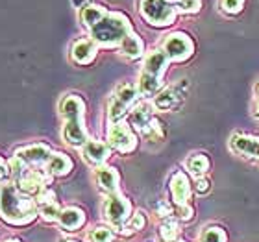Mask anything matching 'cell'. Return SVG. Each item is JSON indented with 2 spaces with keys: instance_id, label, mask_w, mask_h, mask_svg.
I'll list each match as a JSON object with an SVG mask.
<instances>
[{
  "instance_id": "1",
  "label": "cell",
  "mask_w": 259,
  "mask_h": 242,
  "mask_svg": "<svg viewBox=\"0 0 259 242\" xmlns=\"http://www.w3.org/2000/svg\"><path fill=\"white\" fill-rule=\"evenodd\" d=\"M39 216V204L33 196L19 190L13 181L0 185V220L10 226H30Z\"/></svg>"
},
{
  "instance_id": "2",
  "label": "cell",
  "mask_w": 259,
  "mask_h": 242,
  "mask_svg": "<svg viewBox=\"0 0 259 242\" xmlns=\"http://www.w3.org/2000/svg\"><path fill=\"white\" fill-rule=\"evenodd\" d=\"M60 115L65 119L63 140L72 148H81L89 140V131L85 128V102L78 94H65L60 100Z\"/></svg>"
},
{
  "instance_id": "3",
  "label": "cell",
  "mask_w": 259,
  "mask_h": 242,
  "mask_svg": "<svg viewBox=\"0 0 259 242\" xmlns=\"http://www.w3.org/2000/svg\"><path fill=\"white\" fill-rule=\"evenodd\" d=\"M89 32H91V39L98 46L113 49V46H120L126 35L130 32H134V28H132V22L124 13L108 11V15L104 17L97 26H93Z\"/></svg>"
},
{
  "instance_id": "4",
  "label": "cell",
  "mask_w": 259,
  "mask_h": 242,
  "mask_svg": "<svg viewBox=\"0 0 259 242\" xmlns=\"http://www.w3.org/2000/svg\"><path fill=\"white\" fill-rule=\"evenodd\" d=\"M139 15L148 26L167 28L176 22L178 10L170 0H139Z\"/></svg>"
},
{
  "instance_id": "5",
  "label": "cell",
  "mask_w": 259,
  "mask_h": 242,
  "mask_svg": "<svg viewBox=\"0 0 259 242\" xmlns=\"http://www.w3.org/2000/svg\"><path fill=\"white\" fill-rule=\"evenodd\" d=\"M137 98H139V91H137V85H134V83H120V85L115 87L113 94L109 96L108 102L109 122H120L130 109L135 106Z\"/></svg>"
},
{
  "instance_id": "6",
  "label": "cell",
  "mask_w": 259,
  "mask_h": 242,
  "mask_svg": "<svg viewBox=\"0 0 259 242\" xmlns=\"http://www.w3.org/2000/svg\"><path fill=\"white\" fill-rule=\"evenodd\" d=\"M163 52L174 63H184L191 60L194 54V41L185 32H172L165 35L161 43Z\"/></svg>"
},
{
  "instance_id": "7",
  "label": "cell",
  "mask_w": 259,
  "mask_h": 242,
  "mask_svg": "<svg viewBox=\"0 0 259 242\" xmlns=\"http://www.w3.org/2000/svg\"><path fill=\"white\" fill-rule=\"evenodd\" d=\"M102 213L104 218L111 224V227L117 229V227L124 226L128 218L132 216V202L120 192L108 194L106 200H104Z\"/></svg>"
},
{
  "instance_id": "8",
  "label": "cell",
  "mask_w": 259,
  "mask_h": 242,
  "mask_svg": "<svg viewBox=\"0 0 259 242\" xmlns=\"http://www.w3.org/2000/svg\"><path fill=\"white\" fill-rule=\"evenodd\" d=\"M108 144L120 154H132L137 148V135L128 122H113L108 129Z\"/></svg>"
},
{
  "instance_id": "9",
  "label": "cell",
  "mask_w": 259,
  "mask_h": 242,
  "mask_svg": "<svg viewBox=\"0 0 259 242\" xmlns=\"http://www.w3.org/2000/svg\"><path fill=\"white\" fill-rule=\"evenodd\" d=\"M15 185L19 187V190H22L28 196L37 198L39 194L47 190L50 185V176L47 174V170H35V168H28L26 172L21 174L15 179Z\"/></svg>"
},
{
  "instance_id": "10",
  "label": "cell",
  "mask_w": 259,
  "mask_h": 242,
  "mask_svg": "<svg viewBox=\"0 0 259 242\" xmlns=\"http://www.w3.org/2000/svg\"><path fill=\"white\" fill-rule=\"evenodd\" d=\"M187 87H189L187 80H180L174 85L161 89L154 96V102H152L154 108L159 109V111H170V109L178 108L182 100L185 98V94H187Z\"/></svg>"
},
{
  "instance_id": "11",
  "label": "cell",
  "mask_w": 259,
  "mask_h": 242,
  "mask_svg": "<svg viewBox=\"0 0 259 242\" xmlns=\"http://www.w3.org/2000/svg\"><path fill=\"white\" fill-rule=\"evenodd\" d=\"M13 156L17 159H21L26 167H41V165L49 163L50 156H52V150L45 142H35V144H26L17 148Z\"/></svg>"
},
{
  "instance_id": "12",
  "label": "cell",
  "mask_w": 259,
  "mask_h": 242,
  "mask_svg": "<svg viewBox=\"0 0 259 242\" xmlns=\"http://www.w3.org/2000/svg\"><path fill=\"white\" fill-rule=\"evenodd\" d=\"M111 156V146L104 140H97V139H89L85 144L81 146V157L87 165L98 168L104 167L106 161Z\"/></svg>"
},
{
  "instance_id": "13",
  "label": "cell",
  "mask_w": 259,
  "mask_h": 242,
  "mask_svg": "<svg viewBox=\"0 0 259 242\" xmlns=\"http://www.w3.org/2000/svg\"><path fill=\"white\" fill-rule=\"evenodd\" d=\"M168 190H170V198H172V204L176 205V207H178V205L189 204L191 192H193L189 176H187L184 170H176V172L170 176Z\"/></svg>"
},
{
  "instance_id": "14",
  "label": "cell",
  "mask_w": 259,
  "mask_h": 242,
  "mask_svg": "<svg viewBox=\"0 0 259 242\" xmlns=\"http://www.w3.org/2000/svg\"><path fill=\"white\" fill-rule=\"evenodd\" d=\"M98 54V44L93 41L91 37L76 39L72 46H70V60L74 61L76 65H91L93 61L97 60Z\"/></svg>"
},
{
  "instance_id": "15",
  "label": "cell",
  "mask_w": 259,
  "mask_h": 242,
  "mask_svg": "<svg viewBox=\"0 0 259 242\" xmlns=\"http://www.w3.org/2000/svg\"><path fill=\"white\" fill-rule=\"evenodd\" d=\"M170 60L167 58V54L163 52V49H152L150 52L145 54V60H143V70L145 74H150L154 78H159L163 80V74L167 70Z\"/></svg>"
},
{
  "instance_id": "16",
  "label": "cell",
  "mask_w": 259,
  "mask_h": 242,
  "mask_svg": "<svg viewBox=\"0 0 259 242\" xmlns=\"http://www.w3.org/2000/svg\"><path fill=\"white\" fill-rule=\"evenodd\" d=\"M230 148L239 156L259 161V137H255V135L235 133L230 139Z\"/></svg>"
},
{
  "instance_id": "17",
  "label": "cell",
  "mask_w": 259,
  "mask_h": 242,
  "mask_svg": "<svg viewBox=\"0 0 259 242\" xmlns=\"http://www.w3.org/2000/svg\"><path fill=\"white\" fill-rule=\"evenodd\" d=\"M95 179H97V185L100 187V190H104L106 194L119 192L120 174L115 167H109V165L98 167L97 170H95Z\"/></svg>"
},
{
  "instance_id": "18",
  "label": "cell",
  "mask_w": 259,
  "mask_h": 242,
  "mask_svg": "<svg viewBox=\"0 0 259 242\" xmlns=\"http://www.w3.org/2000/svg\"><path fill=\"white\" fill-rule=\"evenodd\" d=\"M74 167V163L67 154L63 152H52L49 163L45 165V170L50 178H63V176H69L70 170Z\"/></svg>"
},
{
  "instance_id": "19",
  "label": "cell",
  "mask_w": 259,
  "mask_h": 242,
  "mask_svg": "<svg viewBox=\"0 0 259 242\" xmlns=\"http://www.w3.org/2000/svg\"><path fill=\"white\" fill-rule=\"evenodd\" d=\"M58 224L65 231H76L85 224V213H83V209L74 207V205L63 207L60 213V218H58Z\"/></svg>"
},
{
  "instance_id": "20",
  "label": "cell",
  "mask_w": 259,
  "mask_h": 242,
  "mask_svg": "<svg viewBox=\"0 0 259 242\" xmlns=\"http://www.w3.org/2000/svg\"><path fill=\"white\" fill-rule=\"evenodd\" d=\"M154 104L150 102H139L132 108V115H130V126L135 128L137 131H143V129L150 124V120L154 119Z\"/></svg>"
},
{
  "instance_id": "21",
  "label": "cell",
  "mask_w": 259,
  "mask_h": 242,
  "mask_svg": "<svg viewBox=\"0 0 259 242\" xmlns=\"http://www.w3.org/2000/svg\"><path fill=\"white\" fill-rule=\"evenodd\" d=\"M120 54L128 58V60H139L145 56V41L137 35L135 32H130L124 37V41L119 46Z\"/></svg>"
},
{
  "instance_id": "22",
  "label": "cell",
  "mask_w": 259,
  "mask_h": 242,
  "mask_svg": "<svg viewBox=\"0 0 259 242\" xmlns=\"http://www.w3.org/2000/svg\"><path fill=\"white\" fill-rule=\"evenodd\" d=\"M106 15H108V8H104L102 4H95V2L87 4L85 8L80 10V21L87 30H91L93 26H97Z\"/></svg>"
},
{
  "instance_id": "23",
  "label": "cell",
  "mask_w": 259,
  "mask_h": 242,
  "mask_svg": "<svg viewBox=\"0 0 259 242\" xmlns=\"http://www.w3.org/2000/svg\"><path fill=\"white\" fill-rule=\"evenodd\" d=\"M185 168H187V172H189L191 176H194V179L202 178V176H205V174L209 172L211 161L205 154L196 152V154H191V156L185 159Z\"/></svg>"
},
{
  "instance_id": "24",
  "label": "cell",
  "mask_w": 259,
  "mask_h": 242,
  "mask_svg": "<svg viewBox=\"0 0 259 242\" xmlns=\"http://www.w3.org/2000/svg\"><path fill=\"white\" fill-rule=\"evenodd\" d=\"M146 224H148V220H146L145 213L143 211H135V213H132V216L128 218V222H126L124 226L117 227L115 231L119 233V235H122V237H132L134 233L143 231L146 227Z\"/></svg>"
},
{
  "instance_id": "25",
  "label": "cell",
  "mask_w": 259,
  "mask_h": 242,
  "mask_svg": "<svg viewBox=\"0 0 259 242\" xmlns=\"http://www.w3.org/2000/svg\"><path fill=\"white\" fill-rule=\"evenodd\" d=\"M157 233H159V238H161L163 242L178 240V237H180V224L174 220V218H165V220L161 222L159 229H157Z\"/></svg>"
},
{
  "instance_id": "26",
  "label": "cell",
  "mask_w": 259,
  "mask_h": 242,
  "mask_svg": "<svg viewBox=\"0 0 259 242\" xmlns=\"http://www.w3.org/2000/svg\"><path fill=\"white\" fill-rule=\"evenodd\" d=\"M141 135H143L146 140H150V142H159V140L165 139V128H163V122L154 117V119L150 120V124L141 131Z\"/></svg>"
},
{
  "instance_id": "27",
  "label": "cell",
  "mask_w": 259,
  "mask_h": 242,
  "mask_svg": "<svg viewBox=\"0 0 259 242\" xmlns=\"http://www.w3.org/2000/svg\"><path fill=\"white\" fill-rule=\"evenodd\" d=\"M87 240L89 242H113L115 240L113 227H108V226L93 227L91 231L87 233Z\"/></svg>"
},
{
  "instance_id": "28",
  "label": "cell",
  "mask_w": 259,
  "mask_h": 242,
  "mask_svg": "<svg viewBox=\"0 0 259 242\" xmlns=\"http://www.w3.org/2000/svg\"><path fill=\"white\" fill-rule=\"evenodd\" d=\"M198 242H228V235L222 227L207 226L198 237Z\"/></svg>"
},
{
  "instance_id": "29",
  "label": "cell",
  "mask_w": 259,
  "mask_h": 242,
  "mask_svg": "<svg viewBox=\"0 0 259 242\" xmlns=\"http://www.w3.org/2000/svg\"><path fill=\"white\" fill-rule=\"evenodd\" d=\"M61 213V207L58 202H47V204H39V216L45 222H58Z\"/></svg>"
},
{
  "instance_id": "30",
  "label": "cell",
  "mask_w": 259,
  "mask_h": 242,
  "mask_svg": "<svg viewBox=\"0 0 259 242\" xmlns=\"http://www.w3.org/2000/svg\"><path fill=\"white\" fill-rule=\"evenodd\" d=\"M244 4L246 0H219V6L226 15H239L244 10Z\"/></svg>"
},
{
  "instance_id": "31",
  "label": "cell",
  "mask_w": 259,
  "mask_h": 242,
  "mask_svg": "<svg viewBox=\"0 0 259 242\" xmlns=\"http://www.w3.org/2000/svg\"><path fill=\"white\" fill-rule=\"evenodd\" d=\"M176 10L184 15H194L202 10V0H180L176 4Z\"/></svg>"
},
{
  "instance_id": "32",
  "label": "cell",
  "mask_w": 259,
  "mask_h": 242,
  "mask_svg": "<svg viewBox=\"0 0 259 242\" xmlns=\"http://www.w3.org/2000/svg\"><path fill=\"white\" fill-rule=\"evenodd\" d=\"M154 209H156V215L159 216V218H172L174 215V207L170 204H168L167 200H157L156 205H154Z\"/></svg>"
},
{
  "instance_id": "33",
  "label": "cell",
  "mask_w": 259,
  "mask_h": 242,
  "mask_svg": "<svg viewBox=\"0 0 259 242\" xmlns=\"http://www.w3.org/2000/svg\"><path fill=\"white\" fill-rule=\"evenodd\" d=\"M174 215H176V218L182 222H191L194 218V209L191 207V204L178 205L176 211H174Z\"/></svg>"
},
{
  "instance_id": "34",
  "label": "cell",
  "mask_w": 259,
  "mask_h": 242,
  "mask_svg": "<svg viewBox=\"0 0 259 242\" xmlns=\"http://www.w3.org/2000/svg\"><path fill=\"white\" fill-rule=\"evenodd\" d=\"M194 188H196V192L198 194H207L211 190V181L205 178V176L196 178L194 179Z\"/></svg>"
},
{
  "instance_id": "35",
  "label": "cell",
  "mask_w": 259,
  "mask_h": 242,
  "mask_svg": "<svg viewBox=\"0 0 259 242\" xmlns=\"http://www.w3.org/2000/svg\"><path fill=\"white\" fill-rule=\"evenodd\" d=\"M8 176H11V174H10V165H8V163L0 157V185L6 181V178H8Z\"/></svg>"
},
{
  "instance_id": "36",
  "label": "cell",
  "mask_w": 259,
  "mask_h": 242,
  "mask_svg": "<svg viewBox=\"0 0 259 242\" xmlns=\"http://www.w3.org/2000/svg\"><path fill=\"white\" fill-rule=\"evenodd\" d=\"M70 2H72V6H74V8H85L87 4H91V0H70Z\"/></svg>"
},
{
  "instance_id": "37",
  "label": "cell",
  "mask_w": 259,
  "mask_h": 242,
  "mask_svg": "<svg viewBox=\"0 0 259 242\" xmlns=\"http://www.w3.org/2000/svg\"><path fill=\"white\" fill-rule=\"evenodd\" d=\"M254 94H255V100H259V81L255 83V87H254Z\"/></svg>"
},
{
  "instance_id": "38",
  "label": "cell",
  "mask_w": 259,
  "mask_h": 242,
  "mask_svg": "<svg viewBox=\"0 0 259 242\" xmlns=\"http://www.w3.org/2000/svg\"><path fill=\"white\" fill-rule=\"evenodd\" d=\"M254 111H255V117H257V119H259V100H255Z\"/></svg>"
},
{
  "instance_id": "39",
  "label": "cell",
  "mask_w": 259,
  "mask_h": 242,
  "mask_svg": "<svg viewBox=\"0 0 259 242\" xmlns=\"http://www.w3.org/2000/svg\"><path fill=\"white\" fill-rule=\"evenodd\" d=\"M4 242H21L19 238H8V240H4Z\"/></svg>"
},
{
  "instance_id": "40",
  "label": "cell",
  "mask_w": 259,
  "mask_h": 242,
  "mask_svg": "<svg viewBox=\"0 0 259 242\" xmlns=\"http://www.w3.org/2000/svg\"><path fill=\"white\" fill-rule=\"evenodd\" d=\"M170 2H172V4H178V2H180V0H170Z\"/></svg>"
},
{
  "instance_id": "41",
  "label": "cell",
  "mask_w": 259,
  "mask_h": 242,
  "mask_svg": "<svg viewBox=\"0 0 259 242\" xmlns=\"http://www.w3.org/2000/svg\"><path fill=\"white\" fill-rule=\"evenodd\" d=\"M63 242H78V240H63Z\"/></svg>"
}]
</instances>
